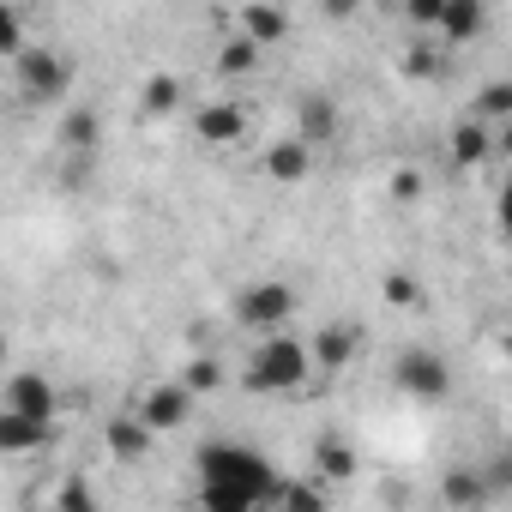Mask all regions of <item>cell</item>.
<instances>
[{"label":"cell","instance_id":"cell-1","mask_svg":"<svg viewBox=\"0 0 512 512\" xmlns=\"http://www.w3.org/2000/svg\"><path fill=\"white\" fill-rule=\"evenodd\" d=\"M193 476H199V500L205 506H278L284 494V476L272 470L266 452L253 446H235V440H217L193 458Z\"/></svg>","mask_w":512,"mask_h":512},{"label":"cell","instance_id":"cell-2","mask_svg":"<svg viewBox=\"0 0 512 512\" xmlns=\"http://www.w3.org/2000/svg\"><path fill=\"white\" fill-rule=\"evenodd\" d=\"M308 374H314V344L296 338V332H278V338H260V350L247 356L241 386L260 392V398H272V392H302Z\"/></svg>","mask_w":512,"mask_h":512},{"label":"cell","instance_id":"cell-3","mask_svg":"<svg viewBox=\"0 0 512 512\" xmlns=\"http://www.w3.org/2000/svg\"><path fill=\"white\" fill-rule=\"evenodd\" d=\"M235 320H241L247 332H260V338H278V332H290V320H296V290L278 284V278L241 284V290H235Z\"/></svg>","mask_w":512,"mask_h":512},{"label":"cell","instance_id":"cell-4","mask_svg":"<svg viewBox=\"0 0 512 512\" xmlns=\"http://www.w3.org/2000/svg\"><path fill=\"white\" fill-rule=\"evenodd\" d=\"M392 386H398L404 398H422V404H440V398L452 392V362H446L440 350H428V344H416V350H404V356L392 362Z\"/></svg>","mask_w":512,"mask_h":512},{"label":"cell","instance_id":"cell-5","mask_svg":"<svg viewBox=\"0 0 512 512\" xmlns=\"http://www.w3.org/2000/svg\"><path fill=\"white\" fill-rule=\"evenodd\" d=\"M13 67H19V97H25V103H55V97H67V85H73L67 55H55V49H43V43H31Z\"/></svg>","mask_w":512,"mask_h":512},{"label":"cell","instance_id":"cell-6","mask_svg":"<svg viewBox=\"0 0 512 512\" xmlns=\"http://www.w3.org/2000/svg\"><path fill=\"white\" fill-rule=\"evenodd\" d=\"M151 434H175L187 416H193V392L181 386V380H163V386H145V398H139V410H133Z\"/></svg>","mask_w":512,"mask_h":512},{"label":"cell","instance_id":"cell-7","mask_svg":"<svg viewBox=\"0 0 512 512\" xmlns=\"http://www.w3.org/2000/svg\"><path fill=\"white\" fill-rule=\"evenodd\" d=\"M193 133H199V145H241L247 139V109L217 97V103L193 109Z\"/></svg>","mask_w":512,"mask_h":512},{"label":"cell","instance_id":"cell-8","mask_svg":"<svg viewBox=\"0 0 512 512\" xmlns=\"http://www.w3.org/2000/svg\"><path fill=\"white\" fill-rule=\"evenodd\" d=\"M308 344H314V368H332V374H338V368L356 362V350H362V326H356V320H332V326H320Z\"/></svg>","mask_w":512,"mask_h":512},{"label":"cell","instance_id":"cell-9","mask_svg":"<svg viewBox=\"0 0 512 512\" xmlns=\"http://www.w3.org/2000/svg\"><path fill=\"white\" fill-rule=\"evenodd\" d=\"M7 410L37 416V422H55L61 398H55V386H49L43 374H13V380H7Z\"/></svg>","mask_w":512,"mask_h":512},{"label":"cell","instance_id":"cell-10","mask_svg":"<svg viewBox=\"0 0 512 512\" xmlns=\"http://www.w3.org/2000/svg\"><path fill=\"white\" fill-rule=\"evenodd\" d=\"M440 500H446L452 512H482V506L494 500V488H488V476H482V470L452 464V470L440 476Z\"/></svg>","mask_w":512,"mask_h":512},{"label":"cell","instance_id":"cell-11","mask_svg":"<svg viewBox=\"0 0 512 512\" xmlns=\"http://www.w3.org/2000/svg\"><path fill=\"white\" fill-rule=\"evenodd\" d=\"M296 139H302V145L338 139V103H332L326 91H308V97L296 103Z\"/></svg>","mask_w":512,"mask_h":512},{"label":"cell","instance_id":"cell-12","mask_svg":"<svg viewBox=\"0 0 512 512\" xmlns=\"http://www.w3.org/2000/svg\"><path fill=\"white\" fill-rule=\"evenodd\" d=\"M356 470H362V458H356V446L350 440H338V434H320L314 440V476L332 488V482H356Z\"/></svg>","mask_w":512,"mask_h":512},{"label":"cell","instance_id":"cell-13","mask_svg":"<svg viewBox=\"0 0 512 512\" xmlns=\"http://www.w3.org/2000/svg\"><path fill=\"white\" fill-rule=\"evenodd\" d=\"M482 25H488V7L482 0H446V13H440V43L446 49H458V43H470V37H482Z\"/></svg>","mask_w":512,"mask_h":512},{"label":"cell","instance_id":"cell-14","mask_svg":"<svg viewBox=\"0 0 512 512\" xmlns=\"http://www.w3.org/2000/svg\"><path fill=\"white\" fill-rule=\"evenodd\" d=\"M49 440H55V422L0 410V452H37V446H49Z\"/></svg>","mask_w":512,"mask_h":512},{"label":"cell","instance_id":"cell-15","mask_svg":"<svg viewBox=\"0 0 512 512\" xmlns=\"http://www.w3.org/2000/svg\"><path fill=\"white\" fill-rule=\"evenodd\" d=\"M308 169H314V145H302L296 133L266 151V175H272V181H290V187H296V181H308Z\"/></svg>","mask_w":512,"mask_h":512},{"label":"cell","instance_id":"cell-16","mask_svg":"<svg viewBox=\"0 0 512 512\" xmlns=\"http://www.w3.org/2000/svg\"><path fill=\"white\" fill-rule=\"evenodd\" d=\"M446 145H452V163H458V169H476V163L494 151V127H482L476 115H464V121L452 127V139H446Z\"/></svg>","mask_w":512,"mask_h":512},{"label":"cell","instance_id":"cell-17","mask_svg":"<svg viewBox=\"0 0 512 512\" xmlns=\"http://www.w3.org/2000/svg\"><path fill=\"white\" fill-rule=\"evenodd\" d=\"M103 440H109V452H115L121 464H139V458L151 452V440H157V434H151L139 416H115V422L103 428Z\"/></svg>","mask_w":512,"mask_h":512},{"label":"cell","instance_id":"cell-18","mask_svg":"<svg viewBox=\"0 0 512 512\" xmlns=\"http://www.w3.org/2000/svg\"><path fill=\"white\" fill-rule=\"evenodd\" d=\"M241 37L253 49H272V43L290 37V13H278V7H241Z\"/></svg>","mask_w":512,"mask_h":512},{"label":"cell","instance_id":"cell-19","mask_svg":"<svg viewBox=\"0 0 512 512\" xmlns=\"http://www.w3.org/2000/svg\"><path fill=\"white\" fill-rule=\"evenodd\" d=\"M97 139H103V115H97V109H73V115L61 121V145H67L73 157L97 151Z\"/></svg>","mask_w":512,"mask_h":512},{"label":"cell","instance_id":"cell-20","mask_svg":"<svg viewBox=\"0 0 512 512\" xmlns=\"http://www.w3.org/2000/svg\"><path fill=\"white\" fill-rule=\"evenodd\" d=\"M470 115H476L482 127H494V121L506 127V121H512V79H488V85L476 91V103H470Z\"/></svg>","mask_w":512,"mask_h":512},{"label":"cell","instance_id":"cell-21","mask_svg":"<svg viewBox=\"0 0 512 512\" xmlns=\"http://www.w3.org/2000/svg\"><path fill=\"white\" fill-rule=\"evenodd\" d=\"M139 109H145V115H169V109H181V79H175V73H151V79L139 85Z\"/></svg>","mask_w":512,"mask_h":512},{"label":"cell","instance_id":"cell-22","mask_svg":"<svg viewBox=\"0 0 512 512\" xmlns=\"http://www.w3.org/2000/svg\"><path fill=\"white\" fill-rule=\"evenodd\" d=\"M332 500H326V482L320 476H302V482H284V494H278V512H326Z\"/></svg>","mask_w":512,"mask_h":512},{"label":"cell","instance_id":"cell-23","mask_svg":"<svg viewBox=\"0 0 512 512\" xmlns=\"http://www.w3.org/2000/svg\"><path fill=\"white\" fill-rule=\"evenodd\" d=\"M181 386H187L193 398H205V392H217V386H223V362H217V356H193V362L181 368Z\"/></svg>","mask_w":512,"mask_h":512},{"label":"cell","instance_id":"cell-24","mask_svg":"<svg viewBox=\"0 0 512 512\" xmlns=\"http://www.w3.org/2000/svg\"><path fill=\"white\" fill-rule=\"evenodd\" d=\"M55 512H103V500H97V488L85 476H67L55 488Z\"/></svg>","mask_w":512,"mask_h":512},{"label":"cell","instance_id":"cell-25","mask_svg":"<svg viewBox=\"0 0 512 512\" xmlns=\"http://www.w3.org/2000/svg\"><path fill=\"white\" fill-rule=\"evenodd\" d=\"M253 67H260V49H253L247 37H229L223 55H217V73H223V79H241V73H253Z\"/></svg>","mask_w":512,"mask_h":512},{"label":"cell","instance_id":"cell-26","mask_svg":"<svg viewBox=\"0 0 512 512\" xmlns=\"http://www.w3.org/2000/svg\"><path fill=\"white\" fill-rule=\"evenodd\" d=\"M31 43H25V19H19V7H7V0H0V55H25Z\"/></svg>","mask_w":512,"mask_h":512},{"label":"cell","instance_id":"cell-27","mask_svg":"<svg viewBox=\"0 0 512 512\" xmlns=\"http://www.w3.org/2000/svg\"><path fill=\"white\" fill-rule=\"evenodd\" d=\"M404 73H410V79H440V73H446V55H440L434 43H416V49L404 55Z\"/></svg>","mask_w":512,"mask_h":512},{"label":"cell","instance_id":"cell-28","mask_svg":"<svg viewBox=\"0 0 512 512\" xmlns=\"http://www.w3.org/2000/svg\"><path fill=\"white\" fill-rule=\"evenodd\" d=\"M380 290H386V302H392V308H416V302H422V284H416L410 272H386V284H380Z\"/></svg>","mask_w":512,"mask_h":512},{"label":"cell","instance_id":"cell-29","mask_svg":"<svg viewBox=\"0 0 512 512\" xmlns=\"http://www.w3.org/2000/svg\"><path fill=\"white\" fill-rule=\"evenodd\" d=\"M440 13H446V0H410L404 7V19L422 25V31H440Z\"/></svg>","mask_w":512,"mask_h":512},{"label":"cell","instance_id":"cell-30","mask_svg":"<svg viewBox=\"0 0 512 512\" xmlns=\"http://www.w3.org/2000/svg\"><path fill=\"white\" fill-rule=\"evenodd\" d=\"M392 199H398V205H416V199H422V175H416V169H398V175H392Z\"/></svg>","mask_w":512,"mask_h":512},{"label":"cell","instance_id":"cell-31","mask_svg":"<svg viewBox=\"0 0 512 512\" xmlns=\"http://www.w3.org/2000/svg\"><path fill=\"white\" fill-rule=\"evenodd\" d=\"M482 476H488V488H494V494H512V458H500V464H488Z\"/></svg>","mask_w":512,"mask_h":512},{"label":"cell","instance_id":"cell-32","mask_svg":"<svg viewBox=\"0 0 512 512\" xmlns=\"http://www.w3.org/2000/svg\"><path fill=\"white\" fill-rule=\"evenodd\" d=\"M500 235H506V247H512V193L500 187Z\"/></svg>","mask_w":512,"mask_h":512},{"label":"cell","instance_id":"cell-33","mask_svg":"<svg viewBox=\"0 0 512 512\" xmlns=\"http://www.w3.org/2000/svg\"><path fill=\"white\" fill-rule=\"evenodd\" d=\"M494 151H500V157H506V163H512V121H506V127H500V133H494Z\"/></svg>","mask_w":512,"mask_h":512},{"label":"cell","instance_id":"cell-34","mask_svg":"<svg viewBox=\"0 0 512 512\" xmlns=\"http://www.w3.org/2000/svg\"><path fill=\"white\" fill-rule=\"evenodd\" d=\"M199 512H253V506H205V500H199Z\"/></svg>","mask_w":512,"mask_h":512},{"label":"cell","instance_id":"cell-35","mask_svg":"<svg viewBox=\"0 0 512 512\" xmlns=\"http://www.w3.org/2000/svg\"><path fill=\"white\" fill-rule=\"evenodd\" d=\"M500 350H506V362H512V326H506V338H500Z\"/></svg>","mask_w":512,"mask_h":512},{"label":"cell","instance_id":"cell-36","mask_svg":"<svg viewBox=\"0 0 512 512\" xmlns=\"http://www.w3.org/2000/svg\"><path fill=\"white\" fill-rule=\"evenodd\" d=\"M506 193H512V175H506Z\"/></svg>","mask_w":512,"mask_h":512}]
</instances>
